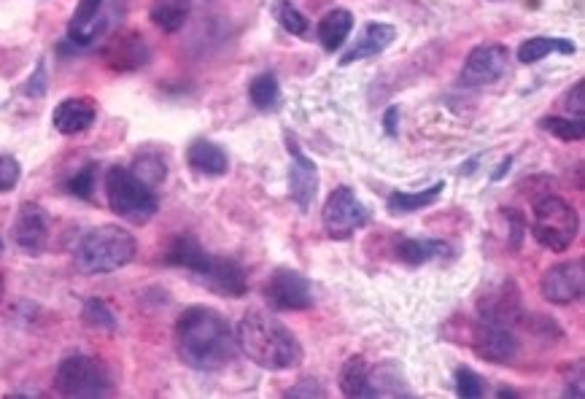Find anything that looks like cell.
<instances>
[{
  "instance_id": "6da1fadb",
  "label": "cell",
  "mask_w": 585,
  "mask_h": 399,
  "mask_svg": "<svg viewBox=\"0 0 585 399\" xmlns=\"http://www.w3.org/2000/svg\"><path fill=\"white\" fill-rule=\"evenodd\" d=\"M176 348L178 356L200 373L222 370L238 354V337L232 335L222 313L195 305L187 308L176 321Z\"/></svg>"
},
{
  "instance_id": "7a4b0ae2",
  "label": "cell",
  "mask_w": 585,
  "mask_h": 399,
  "mask_svg": "<svg viewBox=\"0 0 585 399\" xmlns=\"http://www.w3.org/2000/svg\"><path fill=\"white\" fill-rule=\"evenodd\" d=\"M238 346L251 362L270 373H284L300 367L305 359L300 340L289 327L275 319L273 313L251 308L238 324Z\"/></svg>"
},
{
  "instance_id": "3957f363",
  "label": "cell",
  "mask_w": 585,
  "mask_h": 399,
  "mask_svg": "<svg viewBox=\"0 0 585 399\" xmlns=\"http://www.w3.org/2000/svg\"><path fill=\"white\" fill-rule=\"evenodd\" d=\"M138 251L133 232H127L125 227H116V224H103L89 230L76 246V267L87 275L100 273H114L119 267L130 265Z\"/></svg>"
},
{
  "instance_id": "277c9868",
  "label": "cell",
  "mask_w": 585,
  "mask_h": 399,
  "mask_svg": "<svg viewBox=\"0 0 585 399\" xmlns=\"http://www.w3.org/2000/svg\"><path fill=\"white\" fill-rule=\"evenodd\" d=\"M106 195L111 211L130 224L151 222L160 211V200L154 195V189L135 176L133 170L122 168V165H114L108 170Z\"/></svg>"
},
{
  "instance_id": "5b68a950",
  "label": "cell",
  "mask_w": 585,
  "mask_h": 399,
  "mask_svg": "<svg viewBox=\"0 0 585 399\" xmlns=\"http://www.w3.org/2000/svg\"><path fill=\"white\" fill-rule=\"evenodd\" d=\"M532 235L542 249L567 251L577 238V213L575 208L556 195L542 197L534 203Z\"/></svg>"
},
{
  "instance_id": "8992f818",
  "label": "cell",
  "mask_w": 585,
  "mask_h": 399,
  "mask_svg": "<svg viewBox=\"0 0 585 399\" xmlns=\"http://www.w3.org/2000/svg\"><path fill=\"white\" fill-rule=\"evenodd\" d=\"M54 389L63 397H108L114 391L106 364L95 356H68L57 367Z\"/></svg>"
},
{
  "instance_id": "52a82bcc",
  "label": "cell",
  "mask_w": 585,
  "mask_h": 399,
  "mask_svg": "<svg viewBox=\"0 0 585 399\" xmlns=\"http://www.w3.org/2000/svg\"><path fill=\"white\" fill-rule=\"evenodd\" d=\"M324 230L332 240H346L351 238L356 230H362L364 224L370 222V213L364 208V203L356 197L351 187H337L324 203Z\"/></svg>"
},
{
  "instance_id": "ba28073f",
  "label": "cell",
  "mask_w": 585,
  "mask_h": 399,
  "mask_svg": "<svg viewBox=\"0 0 585 399\" xmlns=\"http://www.w3.org/2000/svg\"><path fill=\"white\" fill-rule=\"evenodd\" d=\"M265 297L275 311H308L313 308V286L292 267H278L265 286Z\"/></svg>"
},
{
  "instance_id": "9c48e42d",
  "label": "cell",
  "mask_w": 585,
  "mask_h": 399,
  "mask_svg": "<svg viewBox=\"0 0 585 399\" xmlns=\"http://www.w3.org/2000/svg\"><path fill=\"white\" fill-rule=\"evenodd\" d=\"M542 297L556 305H572V302L583 300L585 292V259L577 257L572 262H561V265L550 267L548 273L542 275L540 281Z\"/></svg>"
},
{
  "instance_id": "30bf717a",
  "label": "cell",
  "mask_w": 585,
  "mask_h": 399,
  "mask_svg": "<svg viewBox=\"0 0 585 399\" xmlns=\"http://www.w3.org/2000/svg\"><path fill=\"white\" fill-rule=\"evenodd\" d=\"M478 313L480 321H488V324H497V327L515 329L526 316H523V302L518 286L505 281V284L488 289L483 297L478 300Z\"/></svg>"
},
{
  "instance_id": "8fae6325",
  "label": "cell",
  "mask_w": 585,
  "mask_h": 399,
  "mask_svg": "<svg viewBox=\"0 0 585 399\" xmlns=\"http://www.w3.org/2000/svg\"><path fill=\"white\" fill-rule=\"evenodd\" d=\"M472 348L480 359L494 364L513 362L518 354V340H515V329L497 327V324H488V321H478L472 327Z\"/></svg>"
},
{
  "instance_id": "7c38bea8",
  "label": "cell",
  "mask_w": 585,
  "mask_h": 399,
  "mask_svg": "<svg viewBox=\"0 0 585 399\" xmlns=\"http://www.w3.org/2000/svg\"><path fill=\"white\" fill-rule=\"evenodd\" d=\"M507 68V49L502 44H486L472 49L464 71H461V84L464 87H486L505 73Z\"/></svg>"
},
{
  "instance_id": "4fadbf2b",
  "label": "cell",
  "mask_w": 585,
  "mask_h": 399,
  "mask_svg": "<svg viewBox=\"0 0 585 399\" xmlns=\"http://www.w3.org/2000/svg\"><path fill=\"white\" fill-rule=\"evenodd\" d=\"M11 232H14V243L19 249L30 257H36L49 243V216L38 203H22Z\"/></svg>"
},
{
  "instance_id": "5bb4252c",
  "label": "cell",
  "mask_w": 585,
  "mask_h": 399,
  "mask_svg": "<svg viewBox=\"0 0 585 399\" xmlns=\"http://www.w3.org/2000/svg\"><path fill=\"white\" fill-rule=\"evenodd\" d=\"M292 168H289V192L300 211H311L313 200L319 195V168L311 157H305L300 146L289 143Z\"/></svg>"
},
{
  "instance_id": "9a60e30c",
  "label": "cell",
  "mask_w": 585,
  "mask_h": 399,
  "mask_svg": "<svg viewBox=\"0 0 585 399\" xmlns=\"http://www.w3.org/2000/svg\"><path fill=\"white\" fill-rule=\"evenodd\" d=\"M197 281L208 286L211 292L224 294V297H243L249 289L243 267L224 257H211V265L197 275Z\"/></svg>"
},
{
  "instance_id": "2e32d148",
  "label": "cell",
  "mask_w": 585,
  "mask_h": 399,
  "mask_svg": "<svg viewBox=\"0 0 585 399\" xmlns=\"http://www.w3.org/2000/svg\"><path fill=\"white\" fill-rule=\"evenodd\" d=\"M95 116H98V111H95V103H92V100L89 98H68V100H63L60 106L54 108L52 125L57 133L79 135L92 127Z\"/></svg>"
},
{
  "instance_id": "e0dca14e",
  "label": "cell",
  "mask_w": 585,
  "mask_h": 399,
  "mask_svg": "<svg viewBox=\"0 0 585 399\" xmlns=\"http://www.w3.org/2000/svg\"><path fill=\"white\" fill-rule=\"evenodd\" d=\"M397 36V30L386 22H370V25H364L362 36L356 38V44L343 54V60L340 65H351L359 63V60H370V57H378L381 52H386Z\"/></svg>"
},
{
  "instance_id": "ac0fdd59",
  "label": "cell",
  "mask_w": 585,
  "mask_h": 399,
  "mask_svg": "<svg viewBox=\"0 0 585 399\" xmlns=\"http://www.w3.org/2000/svg\"><path fill=\"white\" fill-rule=\"evenodd\" d=\"M149 60V49L143 44V38L138 33H125V36H116L106 49V63L114 71H135Z\"/></svg>"
},
{
  "instance_id": "d6986e66",
  "label": "cell",
  "mask_w": 585,
  "mask_h": 399,
  "mask_svg": "<svg viewBox=\"0 0 585 399\" xmlns=\"http://www.w3.org/2000/svg\"><path fill=\"white\" fill-rule=\"evenodd\" d=\"M211 257L213 254H208L192 235H181V238H176L170 243L168 254H165V262L173 267H184L189 273H195L197 278L205 267L211 265Z\"/></svg>"
},
{
  "instance_id": "ffe728a7",
  "label": "cell",
  "mask_w": 585,
  "mask_h": 399,
  "mask_svg": "<svg viewBox=\"0 0 585 399\" xmlns=\"http://www.w3.org/2000/svg\"><path fill=\"white\" fill-rule=\"evenodd\" d=\"M189 168L200 173V176H224L230 170V160L224 154L222 146H216L211 141H195L187 151Z\"/></svg>"
},
{
  "instance_id": "44dd1931",
  "label": "cell",
  "mask_w": 585,
  "mask_h": 399,
  "mask_svg": "<svg viewBox=\"0 0 585 399\" xmlns=\"http://www.w3.org/2000/svg\"><path fill=\"white\" fill-rule=\"evenodd\" d=\"M354 27V17L348 9H332L327 11L319 22V41L327 52H337L340 46L346 44L348 33Z\"/></svg>"
},
{
  "instance_id": "7402d4cb",
  "label": "cell",
  "mask_w": 585,
  "mask_h": 399,
  "mask_svg": "<svg viewBox=\"0 0 585 399\" xmlns=\"http://www.w3.org/2000/svg\"><path fill=\"white\" fill-rule=\"evenodd\" d=\"M100 6H103V0H79L76 14H73V19H71V27H68V36H71L73 44L87 46L92 38L98 36Z\"/></svg>"
},
{
  "instance_id": "603a6c76",
  "label": "cell",
  "mask_w": 585,
  "mask_h": 399,
  "mask_svg": "<svg viewBox=\"0 0 585 399\" xmlns=\"http://www.w3.org/2000/svg\"><path fill=\"white\" fill-rule=\"evenodd\" d=\"M451 254V246L443 243V240H429V238H413V240H402L397 246V257L405 262V265H426L432 259H443Z\"/></svg>"
},
{
  "instance_id": "cb8c5ba5",
  "label": "cell",
  "mask_w": 585,
  "mask_h": 399,
  "mask_svg": "<svg viewBox=\"0 0 585 399\" xmlns=\"http://www.w3.org/2000/svg\"><path fill=\"white\" fill-rule=\"evenodd\" d=\"M340 391L346 397H373V386H370V367L364 356H351L343 367H340Z\"/></svg>"
},
{
  "instance_id": "d4e9b609",
  "label": "cell",
  "mask_w": 585,
  "mask_h": 399,
  "mask_svg": "<svg viewBox=\"0 0 585 399\" xmlns=\"http://www.w3.org/2000/svg\"><path fill=\"white\" fill-rule=\"evenodd\" d=\"M189 11H192V0H154L149 17L162 33H178L187 25Z\"/></svg>"
},
{
  "instance_id": "484cf974",
  "label": "cell",
  "mask_w": 585,
  "mask_h": 399,
  "mask_svg": "<svg viewBox=\"0 0 585 399\" xmlns=\"http://www.w3.org/2000/svg\"><path fill=\"white\" fill-rule=\"evenodd\" d=\"M559 52V54H575V44L567 41V38H548V36H537L529 38V41H523L518 46V60L523 65H532L540 63L542 57H548V54Z\"/></svg>"
},
{
  "instance_id": "4316f807",
  "label": "cell",
  "mask_w": 585,
  "mask_h": 399,
  "mask_svg": "<svg viewBox=\"0 0 585 399\" xmlns=\"http://www.w3.org/2000/svg\"><path fill=\"white\" fill-rule=\"evenodd\" d=\"M443 192L445 184L437 181V184H432L429 189H421V192H394L386 205H389L391 213H413L426 208V205H435L443 197Z\"/></svg>"
},
{
  "instance_id": "83f0119b",
  "label": "cell",
  "mask_w": 585,
  "mask_h": 399,
  "mask_svg": "<svg viewBox=\"0 0 585 399\" xmlns=\"http://www.w3.org/2000/svg\"><path fill=\"white\" fill-rule=\"evenodd\" d=\"M249 95H251V103H254L259 111H270V108L278 106V100H281L278 79H275L273 73H262V76H257V79L251 81Z\"/></svg>"
},
{
  "instance_id": "f1b7e54d",
  "label": "cell",
  "mask_w": 585,
  "mask_h": 399,
  "mask_svg": "<svg viewBox=\"0 0 585 399\" xmlns=\"http://www.w3.org/2000/svg\"><path fill=\"white\" fill-rule=\"evenodd\" d=\"M273 17L292 36H308V30H311L308 19L302 17V11L294 6L292 0H273Z\"/></svg>"
},
{
  "instance_id": "f546056e",
  "label": "cell",
  "mask_w": 585,
  "mask_h": 399,
  "mask_svg": "<svg viewBox=\"0 0 585 399\" xmlns=\"http://www.w3.org/2000/svg\"><path fill=\"white\" fill-rule=\"evenodd\" d=\"M545 133L556 135L559 141H583V122L580 119H564V116H545L540 122Z\"/></svg>"
},
{
  "instance_id": "4dcf8cb0",
  "label": "cell",
  "mask_w": 585,
  "mask_h": 399,
  "mask_svg": "<svg viewBox=\"0 0 585 399\" xmlns=\"http://www.w3.org/2000/svg\"><path fill=\"white\" fill-rule=\"evenodd\" d=\"M133 173L141 181H146L149 187H160L165 176H168V168H165V160H162L160 154H141L138 160H135Z\"/></svg>"
},
{
  "instance_id": "1f68e13d",
  "label": "cell",
  "mask_w": 585,
  "mask_h": 399,
  "mask_svg": "<svg viewBox=\"0 0 585 399\" xmlns=\"http://www.w3.org/2000/svg\"><path fill=\"white\" fill-rule=\"evenodd\" d=\"M81 319L87 321L89 327H98V329H116V316L111 313L106 302L98 300V297H92V300L84 302V311H81Z\"/></svg>"
},
{
  "instance_id": "d6a6232c",
  "label": "cell",
  "mask_w": 585,
  "mask_h": 399,
  "mask_svg": "<svg viewBox=\"0 0 585 399\" xmlns=\"http://www.w3.org/2000/svg\"><path fill=\"white\" fill-rule=\"evenodd\" d=\"M456 391L464 399H480L486 394V381L478 373H472L467 367L456 370Z\"/></svg>"
},
{
  "instance_id": "836d02e7",
  "label": "cell",
  "mask_w": 585,
  "mask_h": 399,
  "mask_svg": "<svg viewBox=\"0 0 585 399\" xmlns=\"http://www.w3.org/2000/svg\"><path fill=\"white\" fill-rule=\"evenodd\" d=\"M95 176H98V165H87L81 168L76 176L68 181V192L81 200H92V192H95Z\"/></svg>"
},
{
  "instance_id": "e575fe53",
  "label": "cell",
  "mask_w": 585,
  "mask_h": 399,
  "mask_svg": "<svg viewBox=\"0 0 585 399\" xmlns=\"http://www.w3.org/2000/svg\"><path fill=\"white\" fill-rule=\"evenodd\" d=\"M19 162L14 157H0V192H11L19 181Z\"/></svg>"
},
{
  "instance_id": "d590c367",
  "label": "cell",
  "mask_w": 585,
  "mask_h": 399,
  "mask_svg": "<svg viewBox=\"0 0 585 399\" xmlns=\"http://www.w3.org/2000/svg\"><path fill=\"white\" fill-rule=\"evenodd\" d=\"M567 111L575 119H580L583 122V114H585V84L583 81H577L575 87H572V92L567 95Z\"/></svg>"
},
{
  "instance_id": "8d00e7d4",
  "label": "cell",
  "mask_w": 585,
  "mask_h": 399,
  "mask_svg": "<svg viewBox=\"0 0 585 399\" xmlns=\"http://www.w3.org/2000/svg\"><path fill=\"white\" fill-rule=\"evenodd\" d=\"M286 397H327V391L321 389L319 381H302L300 386H294Z\"/></svg>"
},
{
  "instance_id": "74e56055",
  "label": "cell",
  "mask_w": 585,
  "mask_h": 399,
  "mask_svg": "<svg viewBox=\"0 0 585 399\" xmlns=\"http://www.w3.org/2000/svg\"><path fill=\"white\" fill-rule=\"evenodd\" d=\"M44 89H46V84H44V65H38V71H36V76H33V79H30V84H27V95H33V98H38V95H44Z\"/></svg>"
},
{
  "instance_id": "f35d334b",
  "label": "cell",
  "mask_w": 585,
  "mask_h": 399,
  "mask_svg": "<svg viewBox=\"0 0 585 399\" xmlns=\"http://www.w3.org/2000/svg\"><path fill=\"white\" fill-rule=\"evenodd\" d=\"M397 116H399V108H389V111H386L383 125H386V133L389 135H397Z\"/></svg>"
},
{
  "instance_id": "ab89813d",
  "label": "cell",
  "mask_w": 585,
  "mask_h": 399,
  "mask_svg": "<svg viewBox=\"0 0 585 399\" xmlns=\"http://www.w3.org/2000/svg\"><path fill=\"white\" fill-rule=\"evenodd\" d=\"M510 165H513V160H510V157H507V160L502 162V165H499V170H497V173H494V181H499V178L505 176L507 170H510Z\"/></svg>"
},
{
  "instance_id": "60d3db41",
  "label": "cell",
  "mask_w": 585,
  "mask_h": 399,
  "mask_svg": "<svg viewBox=\"0 0 585 399\" xmlns=\"http://www.w3.org/2000/svg\"><path fill=\"white\" fill-rule=\"evenodd\" d=\"M3 292H6V281H3V275H0V300H3Z\"/></svg>"
},
{
  "instance_id": "b9f144b4",
  "label": "cell",
  "mask_w": 585,
  "mask_h": 399,
  "mask_svg": "<svg viewBox=\"0 0 585 399\" xmlns=\"http://www.w3.org/2000/svg\"><path fill=\"white\" fill-rule=\"evenodd\" d=\"M0 254H3V240H0Z\"/></svg>"
}]
</instances>
